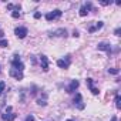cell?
I'll list each match as a JSON object with an SVG mask.
<instances>
[{
  "label": "cell",
  "mask_w": 121,
  "mask_h": 121,
  "mask_svg": "<svg viewBox=\"0 0 121 121\" xmlns=\"http://www.w3.org/2000/svg\"><path fill=\"white\" fill-rule=\"evenodd\" d=\"M91 7H93V6H91V3H90V2H88V3H86V4L80 9V16H87V14H88V12L91 10Z\"/></svg>",
  "instance_id": "cell-9"
},
{
  "label": "cell",
  "mask_w": 121,
  "mask_h": 121,
  "mask_svg": "<svg viewBox=\"0 0 121 121\" xmlns=\"http://www.w3.org/2000/svg\"><path fill=\"white\" fill-rule=\"evenodd\" d=\"M24 121H34V115H31V114H30V115H27V117L24 118Z\"/></svg>",
  "instance_id": "cell-20"
},
{
  "label": "cell",
  "mask_w": 121,
  "mask_h": 121,
  "mask_svg": "<svg viewBox=\"0 0 121 121\" xmlns=\"http://www.w3.org/2000/svg\"><path fill=\"white\" fill-rule=\"evenodd\" d=\"M7 46H9L7 40H4V39H0V47H7Z\"/></svg>",
  "instance_id": "cell-16"
},
{
  "label": "cell",
  "mask_w": 121,
  "mask_h": 121,
  "mask_svg": "<svg viewBox=\"0 0 121 121\" xmlns=\"http://www.w3.org/2000/svg\"><path fill=\"white\" fill-rule=\"evenodd\" d=\"M115 107H117L118 110L121 108V97H120L118 93H115Z\"/></svg>",
  "instance_id": "cell-15"
},
{
  "label": "cell",
  "mask_w": 121,
  "mask_h": 121,
  "mask_svg": "<svg viewBox=\"0 0 121 121\" xmlns=\"http://www.w3.org/2000/svg\"><path fill=\"white\" fill-rule=\"evenodd\" d=\"M103 27V22H97L94 26H91V27H88V31L90 33H94V31H97V30H100Z\"/></svg>",
  "instance_id": "cell-13"
},
{
  "label": "cell",
  "mask_w": 121,
  "mask_h": 121,
  "mask_svg": "<svg viewBox=\"0 0 121 121\" xmlns=\"http://www.w3.org/2000/svg\"><path fill=\"white\" fill-rule=\"evenodd\" d=\"M10 76L14 77L16 80H23V73H22V71H17V70H14V69H10Z\"/></svg>",
  "instance_id": "cell-12"
},
{
  "label": "cell",
  "mask_w": 121,
  "mask_h": 121,
  "mask_svg": "<svg viewBox=\"0 0 121 121\" xmlns=\"http://www.w3.org/2000/svg\"><path fill=\"white\" fill-rule=\"evenodd\" d=\"M12 16H13L14 19H19V17H20V13H19V10H14V12L12 13Z\"/></svg>",
  "instance_id": "cell-18"
},
{
  "label": "cell",
  "mask_w": 121,
  "mask_h": 121,
  "mask_svg": "<svg viewBox=\"0 0 121 121\" xmlns=\"http://www.w3.org/2000/svg\"><path fill=\"white\" fill-rule=\"evenodd\" d=\"M114 33H115V36H121V34H120V33H121V29H120V27H118V29H115V31H114Z\"/></svg>",
  "instance_id": "cell-22"
},
{
  "label": "cell",
  "mask_w": 121,
  "mask_h": 121,
  "mask_svg": "<svg viewBox=\"0 0 121 121\" xmlns=\"http://www.w3.org/2000/svg\"><path fill=\"white\" fill-rule=\"evenodd\" d=\"M111 121H118V118H117V117H115V115H114V117H112V118H111Z\"/></svg>",
  "instance_id": "cell-26"
},
{
  "label": "cell",
  "mask_w": 121,
  "mask_h": 121,
  "mask_svg": "<svg viewBox=\"0 0 121 121\" xmlns=\"http://www.w3.org/2000/svg\"><path fill=\"white\" fill-rule=\"evenodd\" d=\"M12 111H13V108H12V107H7V108H6V112H12Z\"/></svg>",
  "instance_id": "cell-24"
},
{
  "label": "cell",
  "mask_w": 121,
  "mask_h": 121,
  "mask_svg": "<svg viewBox=\"0 0 121 121\" xmlns=\"http://www.w3.org/2000/svg\"><path fill=\"white\" fill-rule=\"evenodd\" d=\"M70 63H71V57H70V56H66V58L57 60V66H58L60 69H69V67H70Z\"/></svg>",
  "instance_id": "cell-2"
},
{
  "label": "cell",
  "mask_w": 121,
  "mask_h": 121,
  "mask_svg": "<svg viewBox=\"0 0 121 121\" xmlns=\"http://www.w3.org/2000/svg\"><path fill=\"white\" fill-rule=\"evenodd\" d=\"M51 36H60V37H66L67 36V30L66 29H58L57 31H54Z\"/></svg>",
  "instance_id": "cell-14"
},
{
  "label": "cell",
  "mask_w": 121,
  "mask_h": 121,
  "mask_svg": "<svg viewBox=\"0 0 121 121\" xmlns=\"http://www.w3.org/2000/svg\"><path fill=\"white\" fill-rule=\"evenodd\" d=\"M67 121H73V120H67Z\"/></svg>",
  "instance_id": "cell-27"
},
{
  "label": "cell",
  "mask_w": 121,
  "mask_h": 121,
  "mask_svg": "<svg viewBox=\"0 0 121 121\" xmlns=\"http://www.w3.org/2000/svg\"><path fill=\"white\" fill-rule=\"evenodd\" d=\"M4 88H6V83L4 81H0V95H2V93L4 91Z\"/></svg>",
  "instance_id": "cell-17"
},
{
  "label": "cell",
  "mask_w": 121,
  "mask_h": 121,
  "mask_svg": "<svg viewBox=\"0 0 121 121\" xmlns=\"http://www.w3.org/2000/svg\"><path fill=\"white\" fill-rule=\"evenodd\" d=\"M14 33H16V36L19 39H24L27 36V29L26 27H16L14 29Z\"/></svg>",
  "instance_id": "cell-4"
},
{
  "label": "cell",
  "mask_w": 121,
  "mask_h": 121,
  "mask_svg": "<svg viewBox=\"0 0 121 121\" xmlns=\"http://www.w3.org/2000/svg\"><path fill=\"white\" fill-rule=\"evenodd\" d=\"M87 86H88V88H90V91L94 94V95H97L100 91H98V88H95L94 87V81H93V78H87Z\"/></svg>",
  "instance_id": "cell-10"
},
{
  "label": "cell",
  "mask_w": 121,
  "mask_h": 121,
  "mask_svg": "<svg viewBox=\"0 0 121 121\" xmlns=\"http://www.w3.org/2000/svg\"><path fill=\"white\" fill-rule=\"evenodd\" d=\"M60 16H61V10H54V12H51V13H47L46 14V20L47 22H51V20H54V19H58Z\"/></svg>",
  "instance_id": "cell-3"
},
{
  "label": "cell",
  "mask_w": 121,
  "mask_h": 121,
  "mask_svg": "<svg viewBox=\"0 0 121 121\" xmlns=\"http://www.w3.org/2000/svg\"><path fill=\"white\" fill-rule=\"evenodd\" d=\"M74 104H76V105H77V108H80V110H83V108H84L83 97H81V94H80V93H77V94H76V97H74Z\"/></svg>",
  "instance_id": "cell-7"
},
{
  "label": "cell",
  "mask_w": 121,
  "mask_h": 121,
  "mask_svg": "<svg viewBox=\"0 0 121 121\" xmlns=\"http://www.w3.org/2000/svg\"><path fill=\"white\" fill-rule=\"evenodd\" d=\"M40 63H41V69L44 70V71H48V58L46 57V56H40Z\"/></svg>",
  "instance_id": "cell-8"
},
{
  "label": "cell",
  "mask_w": 121,
  "mask_h": 121,
  "mask_svg": "<svg viewBox=\"0 0 121 121\" xmlns=\"http://www.w3.org/2000/svg\"><path fill=\"white\" fill-rule=\"evenodd\" d=\"M78 86H80V83H78V80H73L71 83H70V86L66 88V91L67 93H74L77 88H78Z\"/></svg>",
  "instance_id": "cell-6"
},
{
  "label": "cell",
  "mask_w": 121,
  "mask_h": 121,
  "mask_svg": "<svg viewBox=\"0 0 121 121\" xmlns=\"http://www.w3.org/2000/svg\"><path fill=\"white\" fill-rule=\"evenodd\" d=\"M101 4H103V6H108V4H111V2H108V0H104V2H101Z\"/></svg>",
  "instance_id": "cell-21"
},
{
  "label": "cell",
  "mask_w": 121,
  "mask_h": 121,
  "mask_svg": "<svg viewBox=\"0 0 121 121\" xmlns=\"http://www.w3.org/2000/svg\"><path fill=\"white\" fill-rule=\"evenodd\" d=\"M12 69L17 70V71H22V73H23V70H24V64L22 63V60H20V57H19L17 54H14L13 58H12Z\"/></svg>",
  "instance_id": "cell-1"
},
{
  "label": "cell",
  "mask_w": 121,
  "mask_h": 121,
  "mask_svg": "<svg viewBox=\"0 0 121 121\" xmlns=\"http://www.w3.org/2000/svg\"><path fill=\"white\" fill-rule=\"evenodd\" d=\"M34 17H36V19H40V17H41V14H40V13H34Z\"/></svg>",
  "instance_id": "cell-23"
},
{
  "label": "cell",
  "mask_w": 121,
  "mask_h": 121,
  "mask_svg": "<svg viewBox=\"0 0 121 121\" xmlns=\"http://www.w3.org/2000/svg\"><path fill=\"white\" fill-rule=\"evenodd\" d=\"M73 36H74V37H78V31H77V30H74V33H73Z\"/></svg>",
  "instance_id": "cell-25"
},
{
  "label": "cell",
  "mask_w": 121,
  "mask_h": 121,
  "mask_svg": "<svg viewBox=\"0 0 121 121\" xmlns=\"http://www.w3.org/2000/svg\"><path fill=\"white\" fill-rule=\"evenodd\" d=\"M108 73H111V74H118V73H120V70H118V69H110V70H108Z\"/></svg>",
  "instance_id": "cell-19"
},
{
  "label": "cell",
  "mask_w": 121,
  "mask_h": 121,
  "mask_svg": "<svg viewBox=\"0 0 121 121\" xmlns=\"http://www.w3.org/2000/svg\"><path fill=\"white\" fill-rule=\"evenodd\" d=\"M16 117H17V114H14L13 111H12V112H4V114H2V118H3L4 121H13Z\"/></svg>",
  "instance_id": "cell-11"
},
{
  "label": "cell",
  "mask_w": 121,
  "mask_h": 121,
  "mask_svg": "<svg viewBox=\"0 0 121 121\" xmlns=\"http://www.w3.org/2000/svg\"><path fill=\"white\" fill-rule=\"evenodd\" d=\"M97 48H98V50H103V51H107L108 54L112 51V47H111V44H110V43H104V41H103V43H98Z\"/></svg>",
  "instance_id": "cell-5"
}]
</instances>
